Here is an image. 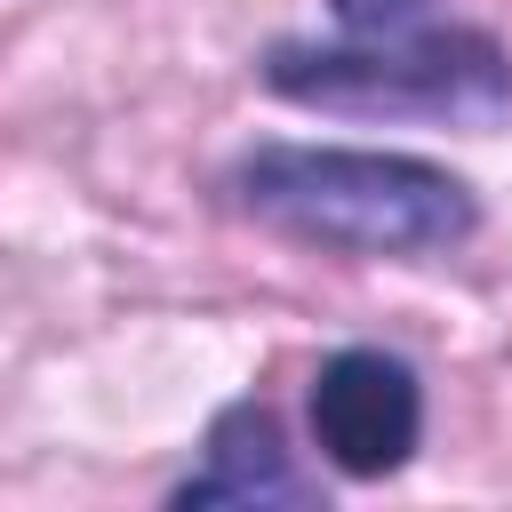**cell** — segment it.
<instances>
[{
  "mask_svg": "<svg viewBox=\"0 0 512 512\" xmlns=\"http://www.w3.org/2000/svg\"><path fill=\"white\" fill-rule=\"evenodd\" d=\"M432 0H328L336 32H384V24H416Z\"/></svg>",
  "mask_w": 512,
  "mask_h": 512,
  "instance_id": "cell-5",
  "label": "cell"
},
{
  "mask_svg": "<svg viewBox=\"0 0 512 512\" xmlns=\"http://www.w3.org/2000/svg\"><path fill=\"white\" fill-rule=\"evenodd\" d=\"M224 200L256 232L312 256H344V264H432L480 232L472 176L392 144L256 136L224 168Z\"/></svg>",
  "mask_w": 512,
  "mask_h": 512,
  "instance_id": "cell-1",
  "label": "cell"
},
{
  "mask_svg": "<svg viewBox=\"0 0 512 512\" xmlns=\"http://www.w3.org/2000/svg\"><path fill=\"white\" fill-rule=\"evenodd\" d=\"M168 504L176 512H304V504H320V472L296 464L280 408L240 392L208 416L200 456L168 488Z\"/></svg>",
  "mask_w": 512,
  "mask_h": 512,
  "instance_id": "cell-4",
  "label": "cell"
},
{
  "mask_svg": "<svg viewBox=\"0 0 512 512\" xmlns=\"http://www.w3.org/2000/svg\"><path fill=\"white\" fill-rule=\"evenodd\" d=\"M256 88L360 128H512V48L480 24H384V32H288L256 56Z\"/></svg>",
  "mask_w": 512,
  "mask_h": 512,
  "instance_id": "cell-2",
  "label": "cell"
},
{
  "mask_svg": "<svg viewBox=\"0 0 512 512\" xmlns=\"http://www.w3.org/2000/svg\"><path fill=\"white\" fill-rule=\"evenodd\" d=\"M304 424L336 480L376 488V480L408 472L424 448V376H416V360H400L384 344H344L312 368Z\"/></svg>",
  "mask_w": 512,
  "mask_h": 512,
  "instance_id": "cell-3",
  "label": "cell"
}]
</instances>
